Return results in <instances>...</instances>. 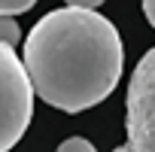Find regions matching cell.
I'll return each mask as SVG.
<instances>
[{"label":"cell","mask_w":155,"mask_h":152,"mask_svg":"<svg viewBox=\"0 0 155 152\" xmlns=\"http://www.w3.org/2000/svg\"><path fill=\"white\" fill-rule=\"evenodd\" d=\"M55 152H97V149H94L85 137H67V140H64Z\"/></svg>","instance_id":"6"},{"label":"cell","mask_w":155,"mask_h":152,"mask_svg":"<svg viewBox=\"0 0 155 152\" xmlns=\"http://www.w3.org/2000/svg\"><path fill=\"white\" fill-rule=\"evenodd\" d=\"M113 152H128V149H125V146H119V149H113Z\"/></svg>","instance_id":"9"},{"label":"cell","mask_w":155,"mask_h":152,"mask_svg":"<svg viewBox=\"0 0 155 152\" xmlns=\"http://www.w3.org/2000/svg\"><path fill=\"white\" fill-rule=\"evenodd\" d=\"M143 15H146V21L155 28V0H143Z\"/></svg>","instance_id":"8"},{"label":"cell","mask_w":155,"mask_h":152,"mask_svg":"<svg viewBox=\"0 0 155 152\" xmlns=\"http://www.w3.org/2000/svg\"><path fill=\"white\" fill-rule=\"evenodd\" d=\"M34 116V88L15 49L0 46V152H9Z\"/></svg>","instance_id":"2"},{"label":"cell","mask_w":155,"mask_h":152,"mask_svg":"<svg viewBox=\"0 0 155 152\" xmlns=\"http://www.w3.org/2000/svg\"><path fill=\"white\" fill-rule=\"evenodd\" d=\"M21 40V31H18V21L12 15H0V46H9L15 49Z\"/></svg>","instance_id":"4"},{"label":"cell","mask_w":155,"mask_h":152,"mask_svg":"<svg viewBox=\"0 0 155 152\" xmlns=\"http://www.w3.org/2000/svg\"><path fill=\"white\" fill-rule=\"evenodd\" d=\"M25 70L37 97L64 113H82L113 94L125 46L97 9H52L25 40Z\"/></svg>","instance_id":"1"},{"label":"cell","mask_w":155,"mask_h":152,"mask_svg":"<svg viewBox=\"0 0 155 152\" xmlns=\"http://www.w3.org/2000/svg\"><path fill=\"white\" fill-rule=\"evenodd\" d=\"M37 3V0H0V15H21V12H28L31 6Z\"/></svg>","instance_id":"5"},{"label":"cell","mask_w":155,"mask_h":152,"mask_svg":"<svg viewBox=\"0 0 155 152\" xmlns=\"http://www.w3.org/2000/svg\"><path fill=\"white\" fill-rule=\"evenodd\" d=\"M128 152H155V46L137 61L125 97Z\"/></svg>","instance_id":"3"},{"label":"cell","mask_w":155,"mask_h":152,"mask_svg":"<svg viewBox=\"0 0 155 152\" xmlns=\"http://www.w3.org/2000/svg\"><path fill=\"white\" fill-rule=\"evenodd\" d=\"M67 6H73V9H97L104 0H64Z\"/></svg>","instance_id":"7"}]
</instances>
